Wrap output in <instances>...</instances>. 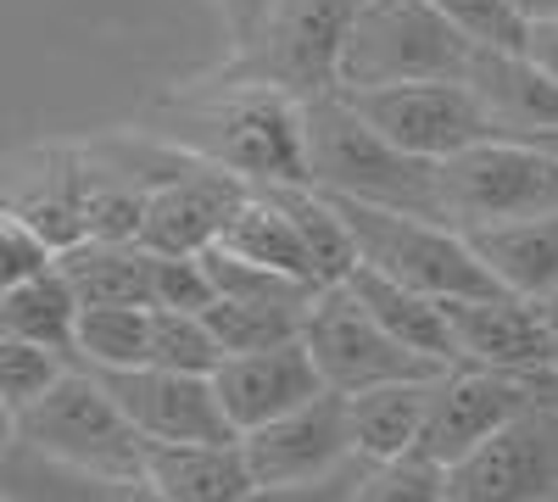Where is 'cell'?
Returning a JSON list of instances; mask_svg holds the SVG:
<instances>
[{"label": "cell", "mask_w": 558, "mask_h": 502, "mask_svg": "<svg viewBox=\"0 0 558 502\" xmlns=\"http://www.w3.org/2000/svg\"><path fill=\"white\" fill-rule=\"evenodd\" d=\"M68 369H73V357H62L51 346L0 335V407H7V419H17L23 407H34Z\"/></svg>", "instance_id": "cell-29"}, {"label": "cell", "mask_w": 558, "mask_h": 502, "mask_svg": "<svg viewBox=\"0 0 558 502\" xmlns=\"http://www.w3.org/2000/svg\"><path fill=\"white\" fill-rule=\"evenodd\" d=\"M302 341L318 363V375L330 391H368V385H391V380H418V375H447L436 357L413 352L397 341L375 313H368L347 285H324L318 302L302 318Z\"/></svg>", "instance_id": "cell-8"}, {"label": "cell", "mask_w": 558, "mask_h": 502, "mask_svg": "<svg viewBox=\"0 0 558 502\" xmlns=\"http://www.w3.org/2000/svg\"><path fill=\"white\" fill-rule=\"evenodd\" d=\"M536 307H542V318H547V325H553V335H558V291L536 296Z\"/></svg>", "instance_id": "cell-38"}, {"label": "cell", "mask_w": 558, "mask_h": 502, "mask_svg": "<svg viewBox=\"0 0 558 502\" xmlns=\"http://www.w3.org/2000/svg\"><path fill=\"white\" fill-rule=\"evenodd\" d=\"M207 325L223 341V352H263V346H279V341L302 335V318L268 313V307H246V302H229V296H218L207 307Z\"/></svg>", "instance_id": "cell-31"}, {"label": "cell", "mask_w": 558, "mask_h": 502, "mask_svg": "<svg viewBox=\"0 0 558 502\" xmlns=\"http://www.w3.org/2000/svg\"><path fill=\"white\" fill-rule=\"evenodd\" d=\"M368 475V458H347L341 469H324V475H302V480H268L257 486L246 502H352L357 486Z\"/></svg>", "instance_id": "cell-35"}, {"label": "cell", "mask_w": 558, "mask_h": 502, "mask_svg": "<svg viewBox=\"0 0 558 502\" xmlns=\"http://www.w3.org/2000/svg\"><path fill=\"white\" fill-rule=\"evenodd\" d=\"M470 84L486 101L497 134H508V140H542V134H558V78L542 73L525 51H497V45H486Z\"/></svg>", "instance_id": "cell-20"}, {"label": "cell", "mask_w": 558, "mask_h": 502, "mask_svg": "<svg viewBox=\"0 0 558 502\" xmlns=\"http://www.w3.org/2000/svg\"><path fill=\"white\" fill-rule=\"evenodd\" d=\"M218 28H223V57H241L246 45L263 34L268 12H274V0H207Z\"/></svg>", "instance_id": "cell-36"}, {"label": "cell", "mask_w": 558, "mask_h": 502, "mask_svg": "<svg viewBox=\"0 0 558 502\" xmlns=\"http://www.w3.org/2000/svg\"><path fill=\"white\" fill-rule=\"evenodd\" d=\"M357 17V0H274L263 34L241 57H223L218 68L268 78L291 96L313 101L341 89V45Z\"/></svg>", "instance_id": "cell-7"}, {"label": "cell", "mask_w": 558, "mask_h": 502, "mask_svg": "<svg viewBox=\"0 0 558 502\" xmlns=\"http://www.w3.org/2000/svg\"><path fill=\"white\" fill-rule=\"evenodd\" d=\"M542 146H547V151L558 157V134H542Z\"/></svg>", "instance_id": "cell-40"}, {"label": "cell", "mask_w": 558, "mask_h": 502, "mask_svg": "<svg viewBox=\"0 0 558 502\" xmlns=\"http://www.w3.org/2000/svg\"><path fill=\"white\" fill-rule=\"evenodd\" d=\"M558 407V369H481V363H458L436 385V407L418 452H430L436 464H458L463 452H475L486 436L514 425L520 414Z\"/></svg>", "instance_id": "cell-9"}, {"label": "cell", "mask_w": 558, "mask_h": 502, "mask_svg": "<svg viewBox=\"0 0 558 502\" xmlns=\"http://www.w3.org/2000/svg\"><path fill=\"white\" fill-rule=\"evenodd\" d=\"M218 246L246 257V262H268V268H286V273H302V280L324 285L318 280V262H313V252H307V241L296 230V218L279 207V196L268 185H257L235 212H229Z\"/></svg>", "instance_id": "cell-26"}, {"label": "cell", "mask_w": 558, "mask_h": 502, "mask_svg": "<svg viewBox=\"0 0 558 502\" xmlns=\"http://www.w3.org/2000/svg\"><path fill=\"white\" fill-rule=\"evenodd\" d=\"M436 7L481 45H497V51H525L531 17L520 12V0H436Z\"/></svg>", "instance_id": "cell-33"}, {"label": "cell", "mask_w": 558, "mask_h": 502, "mask_svg": "<svg viewBox=\"0 0 558 502\" xmlns=\"http://www.w3.org/2000/svg\"><path fill=\"white\" fill-rule=\"evenodd\" d=\"M336 207L347 212V230L357 241V262L391 273V280L425 291L436 302L502 291V280L486 268L475 241L463 230H452V223L425 218V212H402V207H380V201H357V196H336Z\"/></svg>", "instance_id": "cell-4"}, {"label": "cell", "mask_w": 558, "mask_h": 502, "mask_svg": "<svg viewBox=\"0 0 558 502\" xmlns=\"http://www.w3.org/2000/svg\"><path fill=\"white\" fill-rule=\"evenodd\" d=\"M436 168L430 157H413L397 140L368 123L341 89L307 101V185L357 196V201H380L402 212H425L441 218L436 196Z\"/></svg>", "instance_id": "cell-2"}, {"label": "cell", "mask_w": 558, "mask_h": 502, "mask_svg": "<svg viewBox=\"0 0 558 502\" xmlns=\"http://www.w3.org/2000/svg\"><path fill=\"white\" fill-rule=\"evenodd\" d=\"M341 285H347L368 313H375L397 341H408L413 352L436 357L441 369H452V363H458V357H452V330H447V307H441L436 296H425V291H413V285L391 280V273L368 268V262H357Z\"/></svg>", "instance_id": "cell-23"}, {"label": "cell", "mask_w": 558, "mask_h": 502, "mask_svg": "<svg viewBox=\"0 0 558 502\" xmlns=\"http://www.w3.org/2000/svg\"><path fill=\"white\" fill-rule=\"evenodd\" d=\"M213 385H218V402L229 425L241 436L291 414V407L313 402L318 391H330L318 375V363L307 352V341H279V346H263V352H229L218 369H213Z\"/></svg>", "instance_id": "cell-16"}, {"label": "cell", "mask_w": 558, "mask_h": 502, "mask_svg": "<svg viewBox=\"0 0 558 502\" xmlns=\"http://www.w3.org/2000/svg\"><path fill=\"white\" fill-rule=\"evenodd\" d=\"M520 12H525V17H553L558 0H520Z\"/></svg>", "instance_id": "cell-39"}, {"label": "cell", "mask_w": 558, "mask_h": 502, "mask_svg": "<svg viewBox=\"0 0 558 502\" xmlns=\"http://www.w3.org/2000/svg\"><path fill=\"white\" fill-rule=\"evenodd\" d=\"M486 45L463 34L436 0H357L341 45V89H386L413 78H470Z\"/></svg>", "instance_id": "cell-3"}, {"label": "cell", "mask_w": 558, "mask_h": 502, "mask_svg": "<svg viewBox=\"0 0 558 502\" xmlns=\"http://www.w3.org/2000/svg\"><path fill=\"white\" fill-rule=\"evenodd\" d=\"M84 307H151L157 302V252L146 241H78L57 262Z\"/></svg>", "instance_id": "cell-22"}, {"label": "cell", "mask_w": 558, "mask_h": 502, "mask_svg": "<svg viewBox=\"0 0 558 502\" xmlns=\"http://www.w3.org/2000/svg\"><path fill=\"white\" fill-rule=\"evenodd\" d=\"M252 191H257L252 179L191 157L173 179H162V185L146 191V230H140V241H146L151 252H162V257L207 252V246H218L229 212H235Z\"/></svg>", "instance_id": "cell-13"}, {"label": "cell", "mask_w": 558, "mask_h": 502, "mask_svg": "<svg viewBox=\"0 0 558 502\" xmlns=\"http://www.w3.org/2000/svg\"><path fill=\"white\" fill-rule=\"evenodd\" d=\"M441 307H447L458 363H481V369H558V335L542 318L536 296L492 291V296H452Z\"/></svg>", "instance_id": "cell-12"}, {"label": "cell", "mask_w": 558, "mask_h": 502, "mask_svg": "<svg viewBox=\"0 0 558 502\" xmlns=\"http://www.w3.org/2000/svg\"><path fill=\"white\" fill-rule=\"evenodd\" d=\"M447 502H558V407H536L447 464Z\"/></svg>", "instance_id": "cell-11"}, {"label": "cell", "mask_w": 558, "mask_h": 502, "mask_svg": "<svg viewBox=\"0 0 558 502\" xmlns=\"http://www.w3.org/2000/svg\"><path fill=\"white\" fill-rule=\"evenodd\" d=\"M218 302L207 252H184V257H162L157 252V302L151 307H184V313H207Z\"/></svg>", "instance_id": "cell-34"}, {"label": "cell", "mask_w": 558, "mask_h": 502, "mask_svg": "<svg viewBox=\"0 0 558 502\" xmlns=\"http://www.w3.org/2000/svg\"><path fill=\"white\" fill-rule=\"evenodd\" d=\"M223 341L213 335L207 313H184V307H151V363L184 375H213L223 363Z\"/></svg>", "instance_id": "cell-28"}, {"label": "cell", "mask_w": 558, "mask_h": 502, "mask_svg": "<svg viewBox=\"0 0 558 502\" xmlns=\"http://www.w3.org/2000/svg\"><path fill=\"white\" fill-rule=\"evenodd\" d=\"M78 318H84V296L68 285L62 268L23 285H0V335L51 346L78 363Z\"/></svg>", "instance_id": "cell-25"}, {"label": "cell", "mask_w": 558, "mask_h": 502, "mask_svg": "<svg viewBox=\"0 0 558 502\" xmlns=\"http://www.w3.org/2000/svg\"><path fill=\"white\" fill-rule=\"evenodd\" d=\"M146 480L162 502H246L257 491L252 458L235 441H146Z\"/></svg>", "instance_id": "cell-19"}, {"label": "cell", "mask_w": 558, "mask_h": 502, "mask_svg": "<svg viewBox=\"0 0 558 502\" xmlns=\"http://www.w3.org/2000/svg\"><path fill=\"white\" fill-rule=\"evenodd\" d=\"M123 414L146 441H235L241 430L229 425L213 375H184L162 369V363H140V369L101 375Z\"/></svg>", "instance_id": "cell-14"}, {"label": "cell", "mask_w": 558, "mask_h": 502, "mask_svg": "<svg viewBox=\"0 0 558 502\" xmlns=\"http://www.w3.org/2000/svg\"><path fill=\"white\" fill-rule=\"evenodd\" d=\"M470 241L502 280V291H520V296L558 291V207L536 218H514V223H492V230H475Z\"/></svg>", "instance_id": "cell-24"}, {"label": "cell", "mask_w": 558, "mask_h": 502, "mask_svg": "<svg viewBox=\"0 0 558 502\" xmlns=\"http://www.w3.org/2000/svg\"><path fill=\"white\" fill-rule=\"evenodd\" d=\"M62 262V246L34 230L23 212H0V285H23V280H39Z\"/></svg>", "instance_id": "cell-32"}, {"label": "cell", "mask_w": 558, "mask_h": 502, "mask_svg": "<svg viewBox=\"0 0 558 502\" xmlns=\"http://www.w3.org/2000/svg\"><path fill=\"white\" fill-rule=\"evenodd\" d=\"M146 128L202 162L252 179V185L307 179V101L268 78H246L229 68L196 73L151 107Z\"/></svg>", "instance_id": "cell-1"}, {"label": "cell", "mask_w": 558, "mask_h": 502, "mask_svg": "<svg viewBox=\"0 0 558 502\" xmlns=\"http://www.w3.org/2000/svg\"><path fill=\"white\" fill-rule=\"evenodd\" d=\"M78 363L96 375H118V369L151 363V307H84Z\"/></svg>", "instance_id": "cell-27"}, {"label": "cell", "mask_w": 558, "mask_h": 502, "mask_svg": "<svg viewBox=\"0 0 558 502\" xmlns=\"http://www.w3.org/2000/svg\"><path fill=\"white\" fill-rule=\"evenodd\" d=\"M436 385H441V375H418V380H391V385H368V391L347 396L352 441L368 464L418 452L425 425H430V407H436Z\"/></svg>", "instance_id": "cell-21"}, {"label": "cell", "mask_w": 558, "mask_h": 502, "mask_svg": "<svg viewBox=\"0 0 558 502\" xmlns=\"http://www.w3.org/2000/svg\"><path fill=\"white\" fill-rule=\"evenodd\" d=\"M436 196H441V223L475 235L492 223H514L558 207V157L542 140H492L458 151L436 168Z\"/></svg>", "instance_id": "cell-5"}, {"label": "cell", "mask_w": 558, "mask_h": 502, "mask_svg": "<svg viewBox=\"0 0 558 502\" xmlns=\"http://www.w3.org/2000/svg\"><path fill=\"white\" fill-rule=\"evenodd\" d=\"M7 436H23L28 446L57 452L68 464L112 469V475H146V436L134 430V419L123 414L112 385L96 369H84V363H73L34 407L7 419Z\"/></svg>", "instance_id": "cell-6"}, {"label": "cell", "mask_w": 558, "mask_h": 502, "mask_svg": "<svg viewBox=\"0 0 558 502\" xmlns=\"http://www.w3.org/2000/svg\"><path fill=\"white\" fill-rule=\"evenodd\" d=\"M347 101L375 123L386 140H397L413 157H430V162H447V157L470 151V146L497 134V123H492V112L475 96L470 78H413V84H386V89H357Z\"/></svg>", "instance_id": "cell-10"}, {"label": "cell", "mask_w": 558, "mask_h": 502, "mask_svg": "<svg viewBox=\"0 0 558 502\" xmlns=\"http://www.w3.org/2000/svg\"><path fill=\"white\" fill-rule=\"evenodd\" d=\"M525 57L558 78V12L553 17H531V34H525Z\"/></svg>", "instance_id": "cell-37"}, {"label": "cell", "mask_w": 558, "mask_h": 502, "mask_svg": "<svg viewBox=\"0 0 558 502\" xmlns=\"http://www.w3.org/2000/svg\"><path fill=\"white\" fill-rule=\"evenodd\" d=\"M96 185V162L89 146H34L17 157L7 207L23 212L34 230H45L62 252L84 241V201Z\"/></svg>", "instance_id": "cell-17"}, {"label": "cell", "mask_w": 558, "mask_h": 502, "mask_svg": "<svg viewBox=\"0 0 558 502\" xmlns=\"http://www.w3.org/2000/svg\"><path fill=\"white\" fill-rule=\"evenodd\" d=\"M0 502H162L146 475H112L39 452L23 436L0 446Z\"/></svg>", "instance_id": "cell-18"}, {"label": "cell", "mask_w": 558, "mask_h": 502, "mask_svg": "<svg viewBox=\"0 0 558 502\" xmlns=\"http://www.w3.org/2000/svg\"><path fill=\"white\" fill-rule=\"evenodd\" d=\"M352 502H447V464L430 452H402V458L368 464Z\"/></svg>", "instance_id": "cell-30"}, {"label": "cell", "mask_w": 558, "mask_h": 502, "mask_svg": "<svg viewBox=\"0 0 558 502\" xmlns=\"http://www.w3.org/2000/svg\"><path fill=\"white\" fill-rule=\"evenodd\" d=\"M257 486L268 480H302V475H324L341 469L347 458H363L352 441V414H347V391H318L313 402L291 407L257 430L241 436Z\"/></svg>", "instance_id": "cell-15"}]
</instances>
